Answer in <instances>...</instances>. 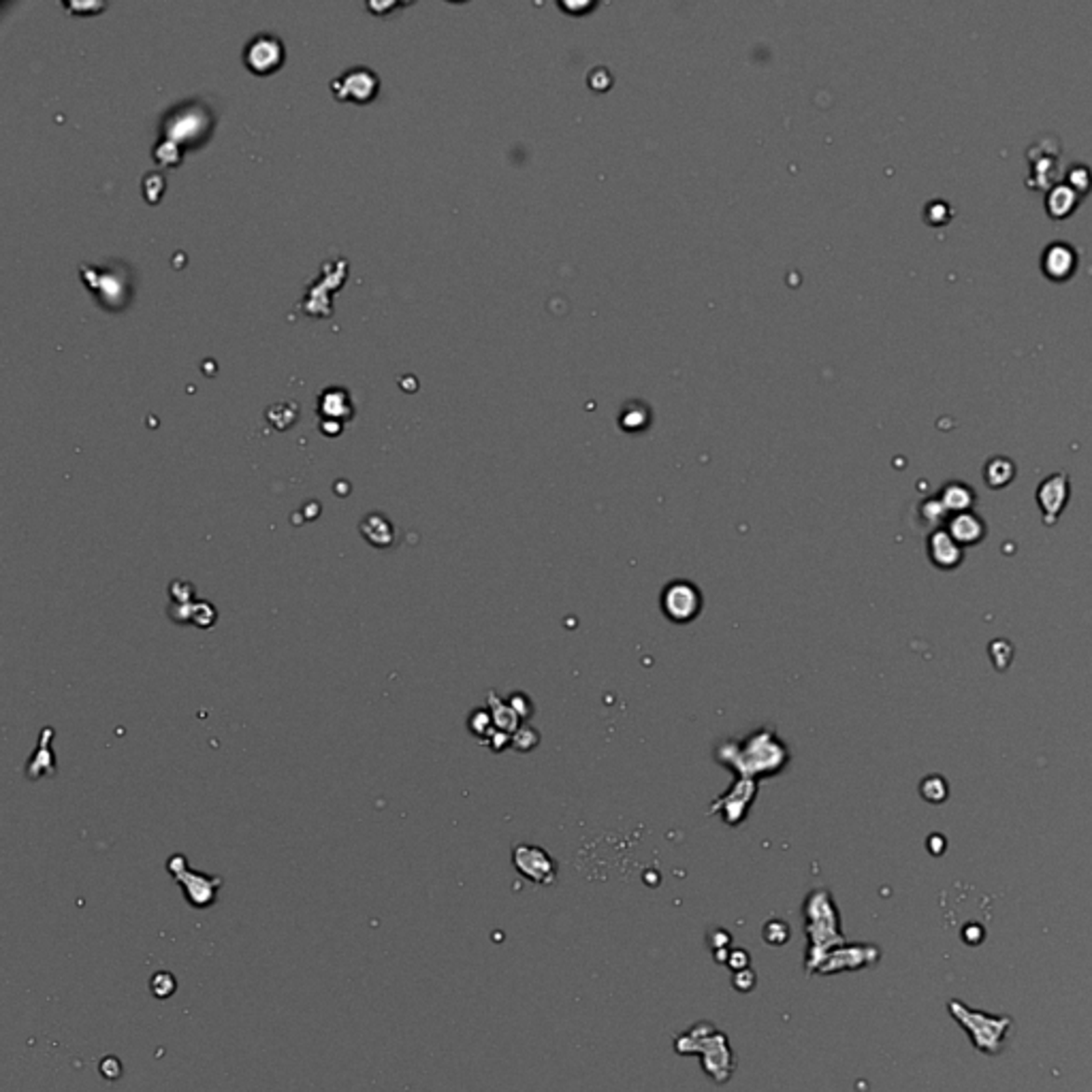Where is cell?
Instances as JSON below:
<instances>
[{"instance_id":"18","label":"cell","mask_w":1092,"mask_h":1092,"mask_svg":"<svg viewBox=\"0 0 1092 1092\" xmlns=\"http://www.w3.org/2000/svg\"><path fill=\"white\" fill-rule=\"evenodd\" d=\"M1069 181H1072V184H1069V186H1072L1073 191L1086 193L1088 186H1090V181H1092V176H1090V171L1086 169V166H1073L1072 173H1069Z\"/></svg>"},{"instance_id":"10","label":"cell","mask_w":1092,"mask_h":1092,"mask_svg":"<svg viewBox=\"0 0 1092 1092\" xmlns=\"http://www.w3.org/2000/svg\"><path fill=\"white\" fill-rule=\"evenodd\" d=\"M928 555L937 567L952 570L963 562V546L953 540L948 529H937L928 540Z\"/></svg>"},{"instance_id":"7","label":"cell","mask_w":1092,"mask_h":1092,"mask_svg":"<svg viewBox=\"0 0 1092 1092\" xmlns=\"http://www.w3.org/2000/svg\"><path fill=\"white\" fill-rule=\"evenodd\" d=\"M331 88L340 100L367 103L378 94V77L367 67H354L338 79H333Z\"/></svg>"},{"instance_id":"16","label":"cell","mask_w":1092,"mask_h":1092,"mask_svg":"<svg viewBox=\"0 0 1092 1092\" xmlns=\"http://www.w3.org/2000/svg\"><path fill=\"white\" fill-rule=\"evenodd\" d=\"M1045 206L1052 218H1065L1072 214L1073 207L1077 206V194L1069 184H1059L1052 188L1050 194H1047Z\"/></svg>"},{"instance_id":"6","label":"cell","mask_w":1092,"mask_h":1092,"mask_svg":"<svg viewBox=\"0 0 1092 1092\" xmlns=\"http://www.w3.org/2000/svg\"><path fill=\"white\" fill-rule=\"evenodd\" d=\"M244 60L247 69L259 75H267V73L275 71L284 60V46L275 34L260 33L246 46Z\"/></svg>"},{"instance_id":"13","label":"cell","mask_w":1092,"mask_h":1092,"mask_svg":"<svg viewBox=\"0 0 1092 1092\" xmlns=\"http://www.w3.org/2000/svg\"><path fill=\"white\" fill-rule=\"evenodd\" d=\"M514 864H516V869H519V872H523V875L529 877L531 881H540V875H538L536 866H538V869H540V872L546 877V881H551L553 872H555V869H553L551 858L546 856L544 851L534 849V847H519V849H516Z\"/></svg>"},{"instance_id":"15","label":"cell","mask_w":1092,"mask_h":1092,"mask_svg":"<svg viewBox=\"0 0 1092 1092\" xmlns=\"http://www.w3.org/2000/svg\"><path fill=\"white\" fill-rule=\"evenodd\" d=\"M939 499H941L945 511L952 513V514H958V513H966L973 506L975 493L963 483H950L941 491V495H939Z\"/></svg>"},{"instance_id":"12","label":"cell","mask_w":1092,"mask_h":1092,"mask_svg":"<svg viewBox=\"0 0 1092 1092\" xmlns=\"http://www.w3.org/2000/svg\"><path fill=\"white\" fill-rule=\"evenodd\" d=\"M948 531L952 534L953 540H956L960 546H965V544L979 542L986 534V526L978 514L966 511V513H958V514L952 516Z\"/></svg>"},{"instance_id":"3","label":"cell","mask_w":1092,"mask_h":1092,"mask_svg":"<svg viewBox=\"0 0 1092 1092\" xmlns=\"http://www.w3.org/2000/svg\"><path fill=\"white\" fill-rule=\"evenodd\" d=\"M674 1044H689L681 1054L702 1052L704 1072L715 1082H727L734 1072V1054L727 1044V1037L717 1031L711 1022H700L681 1035Z\"/></svg>"},{"instance_id":"9","label":"cell","mask_w":1092,"mask_h":1092,"mask_svg":"<svg viewBox=\"0 0 1092 1092\" xmlns=\"http://www.w3.org/2000/svg\"><path fill=\"white\" fill-rule=\"evenodd\" d=\"M843 953H846L847 958H843L836 950L830 952V956L821 963L818 971L836 973L843 969H860V966H869L879 958V952L875 948H871V945H851L847 950L843 948Z\"/></svg>"},{"instance_id":"11","label":"cell","mask_w":1092,"mask_h":1092,"mask_svg":"<svg viewBox=\"0 0 1092 1092\" xmlns=\"http://www.w3.org/2000/svg\"><path fill=\"white\" fill-rule=\"evenodd\" d=\"M1041 265L1047 278L1065 280L1072 275L1073 267L1077 265L1075 252L1067 244H1052L1045 247L1044 257H1041Z\"/></svg>"},{"instance_id":"2","label":"cell","mask_w":1092,"mask_h":1092,"mask_svg":"<svg viewBox=\"0 0 1092 1092\" xmlns=\"http://www.w3.org/2000/svg\"><path fill=\"white\" fill-rule=\"evenodd\" d=\"M948 1011L953 1020L963 1026V1031L969 1035L971 1044L978 1047L981 1054H986V1057H996V1054H1001L1005 1050V1041H1007L1011 1026H1014V1020H1011L1009 1016L986 1014V1011L973 1009L958 999H952L948 1003Z\"/></svg>"},{"instance_id":"5","label":"cell","mask_w":1092,"mask_h":1092,"mask_svg":"<svg viewBox=\"0 0 1092 1092\" xmlns=\"http://www.w3.org/2000/svg\"><path fill=\"white\" fill-rule=\"evenodd\" d=\"M661 606H664V613L668 615V619H673L676 623H687L700 613V592H698L696 585H691V582L676 580L673 585L666 587L664 595H661Z\"/></svg>"},{"instance_id":"14","label":"cell","mask_w":1092,"mask_h":1092,"mask_svg":"<svg viewBox=\"0 0 1092 1092\" xmlns=\"http://www.w3.org/2000/svg\"><path fill=\"white\" fill-rule=\"evenodd\" d=\"M359 529L363 538H366L371 546H376V549H389V546L395 542V527H393V523L380 513L367 514Z\"/></svg>"},{"instance_id":"4","label":"cell","mask_w":1092,"mask_h":1092,"mask_svg":"<svg viewBox=\"0 0 1092 1092\" xmlns=\"http://www.w3.org/2000/svg\"><path fill=\"white\" fill-rule=\"evenodd\" d=\"M169 872H173L178 884L184 887L186 900H191L194 907H209L216 899V890L222 886L218 877H207L201 872H193L188 869L186 860L181 856H176L169 860Z\"/></svg>"},{"instance_id":"17","label":"cell","mask_w":1092,"mask_h":1092,"mask_svg":"<svg viewBox=\"0 0 1092 1092\" xmlns=\"http://www.w3.org/2000/svg\"><path fill=\"white\" fill-rule=\"evenodd\" d=\"M1016 474V468L1014 463L1009 461V459L1005 457H994L990 459L988 465H986V472H984V478L990 486H994V489H1001V486L1009 485L1011 478Z\"/></svg>"},{"instance_id":"19","label":"cell","mask_w":1092,"mask_h":1092,"mask_svg":"<svg viewBox=\"0 0 1092 1092\" xmlns=\"http://www.w3.org/2000/svg\"><path fill=\"white\" fill-rule=\"evenodd\" d=\"M945 514H950V513L945 511V506L941 504V499H939V498L937 499H930V501H926V504H924V516H926V519H930L933 523H937L939 519H943Z\"/></svg>"},{"instance_id":"8","label":"cell","mask_w":1092,"mask_h":1092,"mask_svg":"<svg viewBox=\"0 0 1092 1092\" xmlns=\"http://www.w3.org/2000/svg\"><path fill=\"white\" fill-rule=\"evenodd\" d=\"M1069 498V478L1067 474H1052L1050 478H1045L1044 483L1039 485V491H1037V499H1039V506L1041 511H1044V516L1047 523H1054L1059 519V514L1062 508H1065V501Z\"/></svg>"},{"instance_id":"1","label":"cell","mask_w":1092,"mask_h":1092,"mask_svg":"<svg viewBox=\"0 0 1092 1092\" xmlns=\"http://www.w3.org/2000/svg\"><path fill=\"white\" fill-rule=\"evenodd\" d=\"M806 915V935H809V950H806V971H818L821 963L830 956L834 948H843L846 939L839 930V912H836L830 892L819 890L809 894L805 905Z\"/></svg>"}]
</instances>
